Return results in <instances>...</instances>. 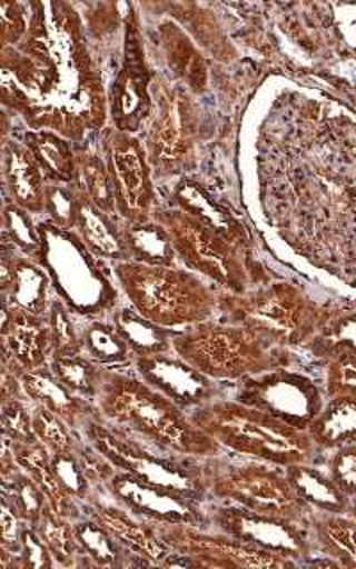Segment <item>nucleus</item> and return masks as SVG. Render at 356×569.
Here are the masks:
<instances>
[{
  "label": "nucleus",
  "mask_w": 356,
  "mask_h": 569,
  "mask_svg": "<svg viewBox=\"0 0 356 569\" xmlns=\"http://www.w3.org/2000/svg\"><path fill=\"white\" fill-rule=\"evenodd\" d=\"M31 9L26 38L2 50V100L32 130L47 127L80 144L88 130L106 123L102 77L71 6L34 2Z\"/></svg>",
  "instance_id": "f257e3e1"
},
{
  "label": "nucleus",
  "mask_w": 356,
  "mask_h": 569,
  "mask_svg": "<svg viewBox=\"0 0 356 569\" xmlns=\"http://www.w3.org/2000/svg\"><path fill=\"white\" fill-rule=\"evenodd\" d=\"M95 405L107 422L162 449L204 459L227 452L192 422L186 409L142 379L120 370L103 367Z\"/></svg>",
  "instance_id": "f03ea898"
},
{
  "label": "nucleus",
  "mask_w": 356,
  "mask_h": 569,
  "mask_svg": "<svg viewBox=\"0 0 356 569\" xmlns=\"http://www.w3.org/2000/svg\"><path fill=\"white\" fill-rule=\"evenodd\" d=\"M189 417L222 449L243 458L285 468L296 462H317L323 453L308 431L239 400L214 399L191 409Z\"/></svg>",
  "instance_id": "7ed1b4c3"
},
{
  "label": "nucleus",
  "mask_w": 356,
  "mask_h": 569,
  "mask_svg": "<svg viewBox=\"0 0 356 569\" xmlns=\"http://www.w3.org/2000/svg\"><path fill=\"white\" fill-rule=\"evenodd\" d=\"M111 267L130 307L162 328L184 331L218 313L221 290L186 267L147 266L132 260Z\"/></svg>",
  "instance_id": "20e7f679"
},
{
  "label": "nucleus",
  "mask_w": 356,
  "mask_h": 569,
  "mask_svg": "<svg viewBox=\"0 0 356 569\" xmlns=\"http://www.w3.org/2000/svg\"><path fill=\"white\" fill-rule=\"evenodd\" d=\"M80 432L118 470L198 502H210L209 458H192L162 449L159 445L107 422L100 417V411L86 420Z\"/></svg>",
  "instance_id": "39448f33"
},
{
  "label": "nucleus",
  "mask_w": 356,
  "mask_h": 569,
  "mask_svg": "<svg viewBox=\"0 0 356 569\" xmlns=\"http://www.w3.org/2000/svg\"><path fill=\"white\" fill-rule=\"evenodd\" d=\"M174 352L214 381H240L293 363L289 349L273 346L249 329L221 319L178 331Z\"/></svg>",
  "instance_id": "423d86ee"
},
{
  "label": "nucleus",
  "mask_w": 356,
  "mask_h": 569,
  "mask_svg": "<svg viewBox=\"0 0 356 569\" xmlns=\"http://www.w3.org/2000/svg\"><path fill=\"white\" fill-rule=\"evenodd\" d=\"M40 257L36 262L49 274L52 289L76 316L103 319L118 307L112 267L95 257L76 231L61 230L50 221L38 222Z\"/></svg>",
  "instance_id": "0eeeda50"
},
{
  "label": "nucleus",
  "mask_w": 356,
  "mask_h": 569,
  "mask_svg": "<svg viewBox=\"0 0 356 569\" xmlns=\"http://www.w3.org/2000/svg\"><path fill=\"white\" fill-rule=\"evenodd\" d=\"M218 313L276 347L308 346L319 328L323 308L287 281L257 284L243 293L221 290Z\"/></svg>",
  "instance_id": "6e6552de"
},
{
  "label": "nucleus",
  "mask_w": 356,
  "mask_h": 569,
  "mask_svg": "<svg viewBox=\"0 0 356 569\" xmlns=\"http://www.w3.org/2000/svg\"><path fill=\"white\" fill-rule=\"evenodd\" d=\"M154 219L168 231L178 262L219 290L243 293L254 289L257 274L249 249L177 207H157Z\"/></svg>",
  "instance_id": "1a4fd4ad"
},
{
  "label": "nucleus",
  "mask_w": 356,
  "mask_h": 569,
  "mask_svg": "<svg viewBox=\"0 0 356 569\" xmlns=\"http://www.w3.org/2000/svg\"><path fill=\"white\" fill-rule=\"evenodd\" d=\"M151 111L142 147L156 180L184 177L196 166L200 109L191 91L156 79L150 86Z\"/></svg>",
  "instance_id": "9d476101"
},
{
  "label": "nucleus",
  "mask_w": 356,
  "mask_h": 569,
  "mask_svg": "<svg viewBox=\"0 0 356 569\" xmlns=\"http://www.w3.org/2000/svg\"><path fill=\"white\" fill-rule=\"evenodd\" d=\"M227 453L209 458L210 500L308 523L312 509L294 491L284 467L258 459L239 461Z\"/></svg>",
  "instance_id": "9b49d317"
},
{
  "label": "nucleus",
  "mask_w": 356,
  "mask_h": 569,
  "mask_svg": "<svg viewBox=\"0 0 356 569\" xmlns=\"http://www.w3.org/2000/svg\"><path fill=\"white\" fill-rule=\"evenodd\" d=\"M100 153L111 174L118 218L129 224L151 221L157 209L156 178L142 142L116 127L103 129Z\"/></svg>",
  "instance_id": "f8f14e48"
},
{
  "label": "nucleus",
  "mask_w": 356,
  "mask_h": 569,
  "mask_svg": "<svg viewBox=\"0 0 356 569\" xmlns=\"http://www.w3.org/2000/svg\"><path fill=\"white\" fill-rule=\"evenodd\" d=\"M209 529L228 533L249 547L289 557L299 566L314 562V541L308 523L285 520L278 516L258 515L245 507L210 500L207 506Z\"/></svg>",
  "instance_id": "ddd939ff"
},
{
  "label": "nucleus",
  "mask_w": 356,
  "mask_h": 569,
  "mask_svg": "<svg viewBox=\"0 0 356 569\" xmlns=\"http://www.w3.org/2000/svg\"><path fill=\"white\" fill-rule=\"evenodd\" d=\"M157 530L171 551L191 557L198 568L284 569L299 566L289 557L249 547L218 530L192 525H157Z\"/></svg>",
  "instance_id": "4468645a"
},
{
  "label": "nucleus",
  "mask_w": 356,
  "mask_h": 569,
  "mask_svg": "<svg viewBox=\"0 0 356 569\" xmlns=\"http://www.w3.org/2000/svg\"><path fill=\"white\" fill-rule=\"evenodd\" d=\"M236 400L301 431H308L325 406L316 382L303 373L290 372L289 367L240 379Z\"/></svg>",
  "instance_id": "2eb2a0df"
},
{
  "label": "nucleus",
  "mask_w": 356,
  "mask_h": 569,
  "mask_svg": "<svg viewBox=\"0 0 356 569\" xmlns=\"http://www.w3.org/2000/svg\"><path fill=\"white\" fill-rule=\"evenodd\" d=\"M103 493L125 511L154 525H192L209 529L207 506L168 489L157 488L116 468L103 485Z\"/></svg>",
  "instance_id": "dca6fc26"
},
{
  "label": "nucleus",
  "mask_w": 356,
  "mask_h": 569,
  "mask_svg": "<svg viewBox=\"0 0 356 569\" xmlns=\"http://www.w3.org/2000/svg\"><path fill=\"white\" fill-rule=\"evenodd\" d=\"M150 86L138 17L132 13L125 32L123 67L112 82L111 112L116 129L134 133L147 123L151 111Z\"/></svg>",
  "instance_id": "f3484780"
},
{
  "label": "nucleus",
  "mask_w": 356,
  "mask_h": 569,
  "mask_svg": "<svg viewBox=\"0 0 356 569\" xmlns=\"http://www.w3.org/2000/svg\"><path fill=\"white\" fill-rule=\"evenodd\" d=\"M132 365L139 379L174 400L187 413L198 406L218 399V381L207 378L174 351L138 356L134 358Z\"/></svg>",
  "instance_id": "a211bd4d"
},
{
  "label": "nucleus",
  "mask_w": 356,
  "mask_h": 569,
  "mask_svg": "<svg viewBox=\"0 0 356 569\" xmlns=\"http://www.w3.org/2000/svg\"><path fill=\"white\" fill-rule=\"evenodd\" d=\"M2 369L17 373L44 369L52 360L47 317L32 316L22 308L2 305Z\"/></svg>",
  "instance_id": "6ab92c4d"
},
{
  "label": "nucleus",
  "mask_w": 356,
  "mask_h": 569,
  "mask_svg": "<svg viewBox=\"0 0 356 569\" xmlns=\"http://www.w3.org/2000/svg\"><path fill=\"white\" fill-rule=\"evenodd\" d=\"M82 512L89 518L106 527L118 541L134 553L150 560L151 566L162 568L165 560L171 553V548L160 539L157 525L141 520L138 516L125 511L123 507L116 506L106 495L89 500L82 506Z\"/></svg>",
  "instance_id": "aec40b11"
},
{
  "label": "nucleus",
  "mask_w": 356,
  "mask_h": 569,
  "mask_svg": "<svg viewBox=\"0 0 356 569\" xmlns=\"http://www.w3.org/2000/svg\"><path fill=\"white\" fill-rule=\"evenodd\" d=\"M0 283H2V305L22 308L32 316L47 317L50 302L49 274L40 263L18 253L8 240L2 239V263H0Z\"/></svg>",
  "instance_id": "412c9836"
},
{
  "label": "nucleus",
  "mask_w": 356,
  "mask_h": 569,
  "mask_svg": "<svg viewBox=\"0 0 356 569\" xmlns=\"http://www.w3.org/2000/svg\"><path fill=\"white\" fill-rule=\"evenodd\" d=\"M2 180L6 201L32 216L44 213V191L49 182L23 142L2 141Z\"/></svg>",
  "instance_id": "4be33fe9"
},
{
  "label": "nucleus",
  "mask_w": 356,
  "mask_h": 569,
  "mask_svg": "<svg viewBox=\"0 0 356 569\" xmlns=\"http://www.w3.org/2000/svg\"><path fill=\"white\" fill-rule=\"evenodd\" d=\"M23 391L31 405L44 406L52 413L61 417L65 422L70 423L73 429L80 431L88 418L98 413L97 405L93 400L85 399L68 390L49 367L44 369L31 370L20 376Z\"/></svg>",
  "instance_id": "5701e85b"
},
{
  "label": "nucleus",
  "mask_w": 356,
  "mask_h": 569,
  "mask_svg": "<svg viewBox=\"0 0 356 569\" xmlns=\"http://www.w3.org/2000/svg\"><path fill=\"white\" fill-rule=\"evenodd\" d=\"M316 556L326 566L356 569V520L347 512L312 511L308 516Z\"/></svg>",
  "instance_id": "b1692460"
},
{
  "label": "nucleus",
  "mask_w": 356,
  "mask_h": 569,
  "mask_svg": "<svg viewBox=\"0 0 356 569\" xmlns=\"http://www.w3.org/2000/svg\"><path fill=\"white\" fill-rule=\"evenodd\" d=\"M73 231L82 240V244L103 262L129 260L123 239V221L118 216L103 212L97 204L80 196Z\"/></svg>",
  "instance_id": "393cba45"
},
{
  "label": "nucleus",
  "mask_w": 356,
  "mask_h": 569,
  "mask_svg": "<svg viewBox=\"0 0 356 569\" xmlns=\"http://www.w3.org/2000/svg\"><path fill=\"white\" fill-rule=\"evenodd\" d=\"M11 445H13L14 459L18 465L38 482L53 511L65 516L68 520H79L80 516L85 515L82 503L68 493L67 488L56 476V471L50 465V450L41 441L22 443V441L11 440Z\"/></svg>",
  "instance_id": "a878e982"
},
{
  "label": "nucleus",
  "mask_w": 356,
  "mask_h": 569,
  "mask_svg": "<svg viewBox=\"0 0 356 569\" xmlns=\"http://www.w3.org/2000/svg\"><path fill=\"white\" fill-rule=\"evenodd\" d=\"M76 525L77 538L85 551L88 568H142L151 566L150 560L134 553L123 542L112 536L93 518L82 515Z\"/></svg>",
  "instance_id": "bb28decb"
},
{
  "label": "nucleus",
  "mask_w": 356,
  "mask_h": 569,
  "mask_svg": "<svg viewBox=\"0 0 356 569\" xmlns=\"http://www.w3.org/2000/svg\"><path fill=\"white\" fill-rule=\"evenodd\" d=\"M171 196H174L171 207L191 213L205 224L219 231L221 236L230 239L231 242L248 248V237H246L245 227L240 224L239 219L234 218L227 209H222L221 204L216 203L200 183L182 178Z\"/></svg>",
  "instance_id": "cd10ccee"
},
{
  "label": "nucleus",
  "mask_w": 356,
  "mask_h": 569,
  "mask_svg": "<svg viewBox=\"0 0 356 569\" xmlns=\"http://www.w3.org/2000/svg\"><path fill=\"white\" fill-rule=\"evenodd\" d=\"M294 491L312 511L347 512L349 497L335 485L326 468L317 462H296L285 467Z\"/></svg>",
  "instance_id": "c85d7f7f"
},
{
  "label": "nucleus",
  "mask_w": 356,
  "mask_h": 569,
  "mask_svg": "<svg viewBox=\"0 0 356 569\" xmlns=\"http://www.w3.org/2000/svg\"><path fill=\"white\" fill-rule=\"evenodd\" d=\"M36 162L49 183H71L76 177V142L53 130H29L23 136Z\"/></svg>",
  "instance_id": "c756f323"
},
{
  "label": "nucleus",
  "mask_w": 356,
  "mask_h": 569,
  "mask_svg": "<svg viewBox=\"0 0 356 569\" xmlns=\"http://www.w3.org/2000/svg\"><path fill=\"white\" fill-rule=\"evenodd\" d=\"M109 319L125 343L130 347L134 358L174 351V338L178 331L151 322L138 310L116 307Z\"/></svg>",
  "instance_id": "7c9ffc66"
},
{
  "label": "nucleus",
  "mask_w": 356,
  "mask_h": 569,
  "mask_svg": "<svg viewBox=\"0 0 356 569\" xmlns=\"http://www.w3.org/2000/svg\"><path fill=\"white\" fill-rule=\"evenodd\" d=\"M160 43L165 50L169 70L182 80L191 93H201L207 88V64L186 32L175 23L166 22L159 27Z\"/></svg>",
  "instance_id": "2f4dec72"
},
{
  "label": "nucleus",
  "mask_w": 356,
  "mask_h": 569,
  "mask_svg": "<svg viewBox=\"0 0 356 569\" xmlns=\"http://www.w3.org/2000/svg\"><path fill=\"white\" fill-rule=\"evenodd\" d=\"M80 198L97 204L103 212L116 213L115 187L102 153L76 144V177L71 182Z\"/></svg>",
  "instance_id": "473e14b6"
},
{
  "label": "nucleus",
  "mask_w": 356,
  "mask_h": 569,
  "mask_svg": "<svg viewBox=\"0 0 356 569\" xmlns=\"http://www.w3.org/2000/svg\"><path fill=\"white\" fill-rule=\"evenodd\" d=\"M307 347L325 360L340 352L356 356V301L323 310L317 333Z\"/></svg>",
  "instance_id": "72a5a7b5"
},
{
  "label": "nucleus",
  "mask_w": 356,
  "mask_h": 569,
  "mask_svg": "<svg viewBox=\"0 0 356 569\" xmlns=\"http://www.w3.org/2000/svg\"><path fill=\"white\" fill-rule=\"evenodd\" d=\"M308 435L323 452L356 443V399H326Z\"/></svg>",
  "instance_id": "f704fd0d"
},
{
  "label": "nucleus",
  "mask_w": 356,
  "mask_h": 569,
  "mask_svg": "<svg viewBox=\"0 0 356 569\" xmlns=\"http://www.w3.org/2000/svg\"><path fill=\"white\" fill-rule=\"evenodd\" d=\"M123 239L129 260L147 266H177L178 257L168 231L156 219L138 224L123 222Z\"/></svg>",
  "instance_id": "c9c22d12"
},
{
  "label": "nucleus",
  "mask_w": 356,
  "mask_h": 569,
  "mask_svg": "<svg viewBox=\"0 0 356 569\" xmlns=\"http://www.w3.org/2000/svg\"><path fill=\"white\" fill-rule=\"evenodd\" d=\"M32 527L38 530L44 545L49 547L59 568H88V560L77 538L73 520H68L53 511L52 507L47 506L38 523Z\"/></svg>",
  "instance_id": "e433bc0d"
},
{
  "label": "nucleus",
  "mask_w": 356,
  "mask_h": 569,
  "mask_svg": "<svg viewBox=\"0 0 356 569\" xmlns=\"http://www.w3.org/2000/svg\"><path fill=\"white\" fill-rule=\"evenodd\" d=\"M82 355L107 369L134 363V355L123 338L118 335L111 320L91 319L80 328Z\"/></svg>",
  "instance_id": "4c0bfd02"
},
{
  "label": "nucleus",
  "mask_w": 356,
  "mask_h": 569,
  "mask_svg": "<svg viewBox=\"0 0 356 569\" xmlns=\"http://www.w3.org/2000/svg\"><path fill=\"white\" fill-rule=\"evenodd\" d=\"M50 370L68 390L95 402L102 378V365L95 363L85 355L62 356L50 360Z\"/></svg>",
  "instance_id": "58836bf2"
},
{
  "label": "nucleus",
  "mask_w": 356,
  "mask_h": 569,
  "mask_svg": "<svg viewBox=\"0 0 356 569\" xmlns=\"http://www.w3.org/2000/svg\"><path fill=\"white\" fill-rule=\"evenodd\" d=\"M0 476H2V493L8 495L9 500L14 503L27 523H38L44 507L49 506V500L38 482L20 465Z\"/></svg>",
  "instance_id": "ea45409f"
},
{
  "label": "nucleus",
  "mask_w": 356,
  "mask_h": 569,
  "mask_svg": "<svg viewBox=\"0 0 356 569\" xmlns=\"http://www.w3.org/2000/svg\"><path fill=\"white\" fill-rule=\"evenodd\" d=\"M32 426L38 441L50 452H76L85 436L44 406L32 405Z\"/></svg>",
  "instance_id": "a19ab883"
},
{
  "label": "nucleus",
  "mask_w": 356,
  "mask_h": 569,
  "mask_svg": "<svg viewBox=\"0 0 356 569\" xmlns=\"http://www.w3.org/2000/svg\"><path fill=\"white\" fill-rule=\"evenodd\" d=\"M32 213L20 209L17 204L4 201L2 209V239L8 240L9 244L17 249L18 253L34 260L40 257L41 237L38 231V224L32 222Z\"/></svg>",
  "instance_id": "79ce46f5"
},
{
  "label": "nucleus",
  "mask_w": 356,
  "mask_h": 569,
  "mask_svg": "<svg viewBox=\"0 0 356 569\" xmlns=\"http://www.w3.org/2000/svg\"><path fill=\"white\" fill-rule=\"evenodd\" d=\"M73 316H76V313H73L61 299H52L49 313H47L52 358L82 355L80 328H77Z\"/></svg>",
  "instance_id": "37998d69"
},
{
  "label": "nucleus",
  "mask_w": 356,
  "mask_h": 569,
  "mask_svg": "<svg viewBox=\"0 0 356 569\" xmlns=\"http://www.w3.org/2000/svg\"><path fill=\"white\" fill-rule=\"evenodd\" d=\"M50 465L68 493L79 500L82 506L103 495L93 485V480L89 479L88 471L82 467L77 452H50Z\"/></svg>",
  "instance_id": "c03bdc74"
},
{
  "label": "nucleus",
  "mask_w": 356,
  "mask_h": 569,
  "mask_svg": "<svg viewBox=\"0 0 356 569\" xmlns=\"http://www.w3.org/2000/svg\"><path fill=\"white\" fill-rule=\"evenodd\" d=\"M79 210V194L71 183H47L44 213L47 221L61 230L73 231Z\"/></svg>",
  "instance_id": "a18cd8bd"
},
{
  "label": "nucleus",
  "mask_w": 356,
  "mask_h": 569,
  "mask_svg": "<svg viewBox=\"0 0 356 569\" xmlns=\"http://www.w3.org/2000/svg\"><path fill=\"white\" fill-rule=\"evenodd\" d=\"M326 361V399H356V356L340 352Z\"/></svg>",
  "instance_id": "49530a36"
},
{
  "label": "nucleus",
  "mask_w": 356,
  "mask_h": 569,
  "mask_svg": "<svg viewBox=\"0 0 356 569\" xmlns=\"http://www.w3.org/2000/svg\"><path fill=\"white\" fill-rule=\"evenodd\" d=\"M29 400L14 399L0 402V422H2V435L9 440L32 443L38 441L32 426V408H29Z\"/></svg>",
  "instance_id": "de8ad7c7"
},
{
  "label": "nucleus",
  "mask_w": 356,
  "mask_h": 569,
  "mask_svg": "<svg viewBox=\"0 0 356 569\" xmlns=\"http://www.w3.org/2000/svg\"><path fill=\"white\" fill-rule=\"evenodd\" d=\"M326 471L347 497L356 495V443L328 450Z\"/></svg>",
  "instance_id": "09e8293b"
},
{
  "label": "nucleus",
  "mask_w": 356,
  "mask_h": 569,
  "mask_svg": "<svg viewBox=\"0 0 356 569\" xmlns=\"http://www.w3.org/2000/svg\"><path fill=\"white\" fill-rule=\"evenodd\" d=\"M31 26V17H27L26 6L18 2L0 4V49H13L26 38Z\"/></svg>",
  "instance_id": "8fccbe9b"
},
{
  "label": "nucleus",
  "mask_w": 356,
  "mask_h": 569,
  "mask_svg": "<svg viewBox=\"0 0 356 569\" xmlns=\"http://www.w3.org/2000/svg\"><path fill=\"white\" fill-rule=\"evenodd\" d=\"M59 568L58 562L44 545L38 530L27 525L22 533V547L18 551V569H49Z\"/></svg>",
  "instance_id": "3c124183"
},
{
  "label": "nucleus",
  "mask_w": 356,
  "mask_h": 569,
  "mask_svg": "<svg viewBox=\"0 0 356 569\" xmlns=\"http://www.w3.org/2000/svg\"><path fill=\"white\" fill-rule=\"evenodd\" d=\"M27 521L18 512L14 503L9 500L8 495L2 493V507H0V548L17 553L22 547V533L26 530Z\"/></svg>",
  "instance_id": "603ef678"
},
{
  "label": "nucleus",
  "mask_w": 356,
  "mask_h": 569,
  "mask_svg": "<svg viewBox=\"0 0 356 569\" xmlns=\"http://www.w3.org/2000/svg\"><path fill=\"white\" fill-rule=\"evenodd\" d=\"M347 515L353 516L356 520V495L349 497V509H347Z\"/></svg>",
  "instance_id": "864d4df0"
}]
</instances>
